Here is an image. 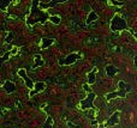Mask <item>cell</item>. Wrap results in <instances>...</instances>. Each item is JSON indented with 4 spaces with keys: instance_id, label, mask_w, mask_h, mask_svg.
<instances>
[{
    "instance_id": "cell-9",
    "label": "cell",
    "mask_w": 137,
    "mask_h": 128,
    "mask_svg": "<svg viewBox=\"0 0 137 128\" xmlns=\"http://www.w3.org/2000/svg\"><path fill=\"white\" fill-rule=\"evenodd\" d=\"M4 90L9 95L12 94V92L16 91V84H14L13 81H11V80H6V81L4 83Z\"/></svg>"
},
{
    "instance_id": "cell-5",
    "label": "cell",
    "mask_w": 137,
    "mask_h": 128,
    "mask_svg": "<svg viewBox=\"0 0 137 128\" xmlns=\"http://www.w3.org/2000/svg\"><path fill=\"white\" fill-rule=\"evenodd\" d=\"M81 58V55L78 53H71L70 55H67L66 58L61 61H59V65L60 66H69V65H74L78 59Z\"/></svg>"
},
{
    "instance_id": "cell-23",
    "label": "cell",
    "mask_w": 137,
    "mask_h": 128,
    "mask_svg": "<svg viewBox=\"0 0 137 128\" xmlns=\"http://www.w3.org/2000/svg\"><path fill=\"white\" fill-rule=\"evenodd\" d=\"M109 1H111L113 5H122V3H117L116 0H109Z\"/></svg>"
},
{
    "instance_id": "cell-14",
    "label": "cell",
    "mask_w": 137,
    "mask_h": 128,
    "mask_svg": "<svg viewBox=\"0 0 137 128\" xmlns=\"http://www.w3.org/2000/svg\"><path fill=\"white\" fill-rule=\"evenodd\" d=\"M54 38H47V37H43L42 40H41V49H47V48H49L51 45L54 43Z\"/></svg>"
},
{
    "instance_id": "cell-10",
    "label": "cell",
    "mask_w": 137,
    "mask_h": 128,
    "mask_svg": "<svg viewBox=\"0 0 137 128\" xmlns=\"http://www.w3.org/2000/svg\"><path fill=\"white\" fill-rule=\"evenodd\" d=\"M43 65H45V61H43L42 56L40 55V54H35V55H34V63H33L31 68L35 69V68L41 67V66H43Z\"/></svg>"
},
{
    "instance_id": "cell-21",
    "label": "cell",
    "mask_w": 137,
    "mask_h": 128,
    "mask_svg": "<svg viewBox=\"0 0 137 128\" xmlns=\"http://www.w3.org/2000/svg\"><path fill=\"white\" fill-rule=\"evenodd\" d=\"M67 126H69V127H70V128H81V126L74 125V123H72V122H71V121H69V122H67Z\"/></svg>"
},
{
    "instance_id": "cell-12",
    "label": "cell",
    "mask_w": 137,
    "mask_h": 128,
    "mask_svg": "<svg viewBox=\"0 0 137 128\" xmlns=\"http://www.w3.org/2000/svg\"><path fill=\"white\" fill-rule=\"evenodd\" d=\"M67 0H51L48 4H40V7L41 8H49V7H54L57 4H63Z\"/></svg>"
},
{
    "instance_id": "cell-2",
    "label": "cell",
    "mask_w": 137,
    "mask_h": 128,
    "mask_svg": "<svg viewBox=\"0 0 137 128\" xmlns=\"http://www.w3.org/2000/svg\"><path fill=\"white\" fill-rule=\"evenodd\" d=\"M118 87H119V90L118 91H114V92H109L105 96V98L107 100L109 99H113V98H116V97H122V98H125L129 92V85H127L124 80H120L118 81Z\"/></svg>"
},
{
    "instance_id": "cell-15",
    "label": "cell",
    "mask_w": 137,
    "mask_h": 128,
    "mask_svg": "<svg viewBox=\"0 0 137 128\" xmlns=\"http://www.w3.org/2000/svg\"><path fill=\"white\" fill-rule=\"evenodd\" d=\"M98 18H99V16H98V14L95 13L94 11H91L90 13L88 14V17H87V21H85V23H87V24H90L91 22L98 21Z\"/></svg>"
},
{
    "instance_id": "cell-17",
    "label": "cell",
    "mask_w": 137,
    "mask_h": 128,
    "mask_svg": "<svg viewBox=\"0 0 137 128\" xmlns=\"http://www.w3.org/2000/svg\"><path fill=\"white\" fill-rule=\"evenodd\" d=\"M11 54H12L11 50H9V52H5V54H4L3 56H0V68H1V66L4 65V62H6L7 60H9V58H10Z\"/></svg>"
},
{
    "instance_id": "cell-22",
    "label": "cell",
    "mask_w": 137,
    "mask_h": 128,
    "mask_svg": "<svg viewBox=\"0 0 137 128\" xmlns=\"http://www.w3.org/2000/svg\"><path fill=\"white\" fill-rule=\"evenodd\" d=\"M83 90H84V91H87V92H90V91H91L88 84H83Z\"/></svg>"
},
{
    "instance_id": "cell-8",
    "label": "cell",
    "mask_w": 137,
    "mask_h": 128,
    "mask_svg": "<svg viewBox=\"0 0 137 128\" xmlns=\"http://www.w3.org/2000/svg\"><path fill=\"white\" fill-rule=\"evenodd\" d=\"M119 116H120V111H116L109 116L108 121L106 122V126H116L119 123Z\"/></svg>"
},
{
    "instance_id": "cell-7",
    "label": "cell",
    "mask_w": 137,
    "mask_h": 128,
    "mask_svg": "<svg viewBox=\"0 0 137 128\" xmlns=\"http://www.w3.org/2000/svg\"><path fill=\"white\" fill-rule=\"evenodd\" d=\"M45 89H46V84L43 83V81H37V83H34V87H33V90L29 92V96H30V97L35 96L36 94L45 91Z\"/></svg>"
},
{
    "instance_id": "cell-11",
    "label": "cell",
    "mask_w": 137,
    "mask_h": 128,
    "mask_svg": "<svg viewBox=\"0 0 137 128\" xmlns=\"http://www.w3.org/2000/svg\"><path fill=\"white\" fill-rule=\"evenodd\" d=\"M96 73H98V67L95 66L93 71L88 73V83H87L88 85H93L96 81Z\"/></svg>"
},
{
    "instance_id": "cell-13",
    "label": "cell",
    "mask_w": 137,
    "mask_h": 128,
    "mask_svg": "<svg viewBox=\"0 0 137 128\" xmlns=\"http://www.w3.org/2000/svg\"><path fill=\"white\" fill-rule=\"evenodd\" d=\"M105 71H106L107 77H114L117 73H118V68H117L116 66H113V65H107L105 67Z\"/></svg>"
},
{
    "instance_id": "cell-3",
    "label": "cell",
    "mask_w": 137,
    "mask_h": 128,
    "mask_svg": "<svg viewBox=\"0 0 137 128\" xmlns=\"http://www.w3.org/2000/svg\"><path fill=\"white\" fill-rule=\"evenodd\" d=\"M109 26H111V30H112V31H122V30L127 29V23L124 18H122L120 16L116 14V16L112 18Z\"/></svg>"
},
{
    "instance_id": "cell-6",
    "label": "cell",
    "mask_w": 137,
    "mask_h": 128,
    "mask_svg": "<svg viewBox=\"0 0 137 128\" xmlns=\"http://www.w3.org/2000/svg\"><path fill=\"white\" fill-rule=\"evenodd\" d=\"M17 73H18V76L22 77V78L24 79L25 86L28 87V89H30V90H33V87H34V81H33V80L28 77V74H27V71H25L24 68H21V69H18Z\"/></svg>"
},
{
    "instance_id": "cell-4",
    "label": "cell",
    "mask_w": 137,
    "mask_h": 128,
    "mask_svg": "<svg viewBox=\"0 0 137 128\" xmlns=\"http://www.w3.org/2000/svg\"><path fill=\"white\" fill-rule=\"evenodd\" d=\"M96 98V95L94 94V92H88V95H87V97H85L84 99H82L81 102H79V109L81 110H85V109H95L94 107V99Z\"/></svg>"
},
{
    "instance_id": "cell-1",
    "label": "cell",
    "mask_w": 137,
    "mask_h": 128,
    "mask_svg": "<svg viewBox=\"0 0 137 128\" xmlns=\"http://www.w3.org/2000/svg\"><path fill=\"white\" fill-rule=\"evenodd\" d=\"M48 13L45 11L39 8V0H33L31 1V8H30V13L27 18V24L28 26L36 24V23H46L48 21Z\"/></svg>"
},
{
    "instance_id": "cell-19",
    "label": "cell",
    "mask_w": 137,
    "mask_h": 128,
    "mask_svg": "<svg viewBox=\"0 0 137 128\" xmlns=\"http://www.w3.org/2000/svg\"><path fill=\"white\" fill-rule=\"evenodd\" d=\"M48 19L55 25L60 24V22H61V18H60L59 16H51V17H48Z\"/></svg>"
},
{
    "instance_id": "cell-16",
    "label": "cell",
    "mask_w": 137,
    "mask_h": 128,
    "mask_svg": "<svg viewBox=\"0 0 137 128\" xmlns=\"http://www.w3.org/2000/svg\"><path fill=\"white\" fill-rule=\"evenodd\" d=\"M53 122H54V120L52 118V116H51V115H47V118H46L42 128H53Z\"/></svg>"
},
{
    "instance_id": "cell-18",
    "label": "cell",
    "mask_w": 137,
    "mask_h": 128,
    "mask_svg": "<svg viewBox=\"0 0 137 128\" xmlns=\"http://www.w3.org/2000/svg\"><path fill=\"white\" fill-rule=\"evenodd\" d=\"M10 0H0V10H3L6 12L7 11V7H9V5H10Z\"/></svg>"
},
{
    "instance_id": "cell-20",
    "label": "cell",
    "mask_w": 137,
    "mask_h": 128,
    "mask_svg": "<svg viewBox=\"0 0 137 128\" xmlns=\"http://www.w3.org/2000/svg\"><path fill=\"white\" fill-rule=\"evenodd\" d=\"M12 38H13V34H12V32H9L7 36L5 37V43H10V42L12 41Z\"/></svg>"
}]
</instances>
